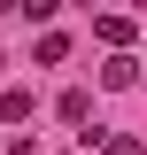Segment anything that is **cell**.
<instances>
[{
  "label": "cell",
  "mask_w": 147,
  "mask_h": 155,
  "mask_svg": "<svg viewBox=\"0 0 147 155\" xmlns=\"http://www.w3.org/2000/svg\"><path fill=\"white\" fill-rule=\"evenodd\" d=\"M54 109H62V124H77V132H93V124H85V116H93V93H62Z\"/></svg>",
  "instance_id": "3957f363"
},
{
  "label": "cell",
  "mask_w": 147,
  "mask_h": 155,
  "mask_svg": "<svg viewBox=\"0 0 147 155\" xmlns=\"http://www.w3.org/2000/svg\"><path fill=\"white\" fill-rule=\"evenodd\" d=\"M93 31L109 39V47H124V39H132V16H101V23H93Z\"/></svg>",
  "instance_id": "277c9868"
},
{
  "label": "cell",
  "mask_w": 147,
  "mask_h": 155,
  "mask_svg": "<svg viewBox=\"0 0 147 155\" xmlns=\"http://www.w3.org/2000/svg\"><path fill=\"white\" fill-rule=\"evenodd\" d=\"M101 155H147V140L139 132H116V140H101Z\"/></svg>",
  "instance_id": "5b68a950"
},
{
  "label": "cell",
  "mask_w": 147,
  "mask_h": 155,
  "mask_svg": "<svg viewBox=\"0 0 147 155\" xmlns=\"http://www.w3.org/2000/svg\"><path fill=\"white\" fill-rule=\"evenodd\" d=\"M0 70H8V62H0Z\"/></svg>",
  "instance_id": "52a82bcc"
},
{
  "label": "cell",
  "mask_w": 147,
  "mask_h": 155,
  "mask_svg": "<svg viewBox=\"0 0 147 155\" xmlns=\"http://www.w3.org/2000/svg\"><path fill=\"white\" fill-rule=\"evenodd\" d=\"M139 54H109V62H101V85H109V93H132V85H139Z\"/></svg>",
  "instance_id": "6da1fadb"
},
{
  "label": "cell",
  "mask_w": 147,
  "mask_h": 155,
  "mask_svg": "<svg viewBox=\"0 0 147 155\" xmlns=\"http://www.w3.org/2000/svg\"><path fill=\"white\" fill-rule=\"evenodd\" d=\"M8 155H39V140H23V147H8Z\"/></svg>",
  "instance_id": "8992f818"
},
{
  "label": "cell",
  "mask_w": 147,
  "mask_h": 155,
  "mask_svg": "<svg viewBox=\"0 0 147 155\" xmlns=\"http://www.w3.org/2000/svg\"><path fill=\"white\" fill-rule=\"evenodd\" d=\"M23 116H31V85H8L0 93V124H23Z\"/></svg>",
  "instance_id": "7a4b0ae2"
}]
</instances>
